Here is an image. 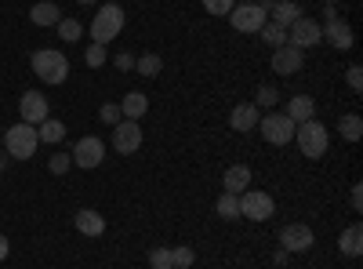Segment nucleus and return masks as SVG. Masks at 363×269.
Returning a JSON list of instances; mask_svg holds the SVG:
<instances>
[{
  "mask_svg": "<svg viewBox=\"0 0 363 269\" xmlns=\"http://www.w3.org/2000/svg\"><path fill=\"white\" fill-rule=\"evenodd\" d=\"M33 73L44 80V84H51V87H58V84H66V77H69V58L62 55V51H55V48H40V51H33Z\"/></svg>",
  "mask_w": 363,
  "mask_h": 269,
  "instance_id": "nucleus-1",
  "label": "nucleus"
},
{
  "mask_svg": "<svg viewBox=\"0 0 363 269\" xmlns=\"http://www.w3.org/2000/svg\"><path fill=\"white\" fill-rule=\"evenodd\" d=\"M37 146H40V138H37V128L33 124H11L8 131H4V153L11 157V160H29L37 153Z\"/></svg>",
  "mask_w": 363,
  "mask_h": 269,
  "instance_id": "nucleus-2",
  "label": "nucleus"
},
{
  "mask_svg": "<svg viewBox=\"0 0 363 269\" xmlns=\"http://www.w3.org/2000/svg\"><path fill=\"white\" fill-rule=\"evenodd\" d=\"M124 8L120 4H102L95 11V18H91V37H95V44H109L120 37V29H124Z\"/></svg>",
  "mask_w": 363,
  "mask_h": 269,
  "instance_id": "nucleus-3",
  "label": "nucleus"
},
{
  "mask_svg": "<svg viewBox=\"0 0 363 269\" xmlns=\"http://www.w3.org/2000/svg\"><path fill=\"white\" fill-rule=\"evenodd\" d=\"M294 142H298V149H301V157H309V160H320L323 153H327V142H330V135H327V128L316 121H306V124H298L294 128Z\"/></svg>",
  "mask_w": 363,
  "mask_h": 269,
  "instance_id": "nucleus-4",
  "label": "nucleus"
},
{
  "mask_svg": "<svg viewBox=\"0 0 363 269\" xmlns=\"http://www.w3.org/2000/svg\"><path fill=\"white\" fill-rule=\"evenodd\" d=\"M294 121L287 113H265L262 121H258V131H262V138L269 142V146H287V142H294Z\"/></svg>",
  "mask_w": 363,
  "mask_h": 269,
  "instance_id": "nucleus-5",
  "label": "nucleus"
},
{
  "mask_svg": "<svg viewBox=\"0 0 363 269\" xmlns=\"http://www.w3.org/2000/svg\"><path fill=\"white\" fill-rule=\"evenodd\" d=\"M272 212H277V200L262 190H244L240 193V219H251V222H269Z\"/></svg>",
  "mask_w": 363,
  "mask_h": 269,
  "instance_id": "nucleus-6",
  "label": "nucleus"
},
{
  "mask_svg": "<svg viewBox=\"0 0 363 269\" xmlns=\"http://www.w3.org/2000/svg\"><path fill=\"white\" fill-rule=\"evenodd\" d=\"M229 22H233L236 33H258V29L269 22V15H265L262 4H255V0H244V4H236V8L229 11Z\"/></svg>",
  "mask_w": 363,
  "mask_h": 269,
  "instance_id": "nucleus-7",
  "label": "nucleus"
},
{
  "mask_svg": "<svg viewBox=\"0 0 363 269\" xmlns=\"http://www.w3.org/2000/svg\"><path fill=\"white\" fill-rule=\"evenodd\" d=\"M320 40H323V29H320V22H316V18H298V22H291V26H287V44H291V48H298V51L316 48Z\"/></svg>",
  "mask_w": 363,
  "mask_h": 269,
  "instance_id": "nucleus-8",
  "label": "nucleus"
},
{
  "mask_svg": "<svg viewBox=\"0 0 363 269\" xmlns=\"http://www.w3.org/2000/svg\"><path fill=\"white\" fill-rule=\"evenodd\" d=\"M142 124L138 121H120L116 128H113V149L116 153H124V157H131V153H138L142 149Z\"/></svg>",
  "mask_w": 363,
  "mask_h": 269,
  "instance_id": "nucleus-9",
  "label": "nucleus"
},
{
  "mask_svg": "<svg viewBox=\"0 0 363 269\" xmlns=\"http://www.w3.org/2000/svg\"><path fill=\"white\" fill-rule=\"evenodd\" d=\"M73 164H80L84 171H91V168H99L102 160H106V142L102 138H95V135H87V138H80L77 146H73Z\"/></svg>",
  "mask_w": 363,
  "mask_h": 269,
  "instance_id": "nucleus-10",
  "label": "nucleus"
},
{
  "mask_svg": "<svg viewBox=\"0 0 363 269\" xmlns=\"http://www.w3.org/2000/svg\"><path fill=\"white\" fill-rule=\"evenodd\" d=\"M316 244V233L306 226V222H291L280 229V248L284 251H309Z\"/></svg>",
  "mask_w": 363,
  "mask_h": 269,
  "instance_id": "nucleus-11",
  "label": "nucleus"
},
{
  "mask_svg": "<svg viewBox=\"0 0 363 269\" xmlns=\"http://www.w3.org/2000/svg\"><path fill=\"white\" fill-rule=\"evenodd\" d=\"M18 113H22V124H44L48 121V99L40 95V92H22V99H18Z\"/></svg>",
  "mask_w": 363,
  "mask_h": 269,
  "instance_id": "nucleus-12",
  "label": "nucleus"
},
{
  "mask_svg": "<svg viewBox=\"0 0 363 269\" xmlns=\"http://www.w3.org/2000/svg\"><path fill=\"white\" fill-rule=\"evenodd\" d=\"M320 29H323V40H327L330 48H338V51H352L356 33H352V26H349V22H342V18H327Z\"/></svg>",
  "mask_w": 363,
  "mask_h": 269,
  "instance_id": "nucleus-13",
  "label": "nucleus"
},
{
  "mask_svg": "<svg viewBox=\"0 0 363 269\" xmlns=\"http://www.w3.org/2000/svg\"><path fill=\"white\" fill-rule=\"evenodd\" d=\"M301 66H306V51H298V48H291V44H284V48L272 51V73H277V77H291V73H298Z\"/></svg>",
  "mask_w": 363,
  "mask_h": 269,
  "instance_id": "nucleus-14",
  "label": "nucleus"
},
{
  "mask_svg": "<svg viewBox=\"0 0 363 269\" xmlns=\"http://www.w3.org/2000/svg\"><path fill=\"white\" fill-rule=\"evenodd\" d=\"M258 121H262V109H258L255 102H240V106H233V113H229V128H233V131H255Z\"/></svg>",
  "mask_w": 363,
  "mask_h": 269,
  "instance_id": "nucleus-15",
  "label": "nucleus"
},
{
  "mask_svg": "<svg viewBox=\"0 0 363 269\" xmlns=\"http://www.w3.org/2000/svg\"><path fill=\"white\" fill-rule=\"evenodd\" d=\"M284 113L291 116L294 124H306V121H313V116H316V99L313 95H294Z\"/></svg>",
  "mask_w": 363,
  "mask_h": 269,
  "instance_id": "nucleus-16",
  "label": "nucleus"
},
{
  "mask_svg": "<svg viewBox=\"0 0 363 269\" xmlns=\"http://www.w3.org/2000/svg\"><path fill=\"white\" fill-rule=\"evenodd\" d=\"M73 222H77V229H80L84 236H102V233H106V219L95 212V207H80Z\"/></svg>",
  "mask_w": 363,
  "mask_h": 269,
  "instance_id": "nucleus-17",
  "label": "nucleus"
},
{
  "mask_svg": "<svg viewBox=\"0 0 363 269\" xmlns=\"http://www.w3.org/2000/svg\"><path fill=\"white\" fill-rule=\"evenodd\" d=\"M338 251L349 255V258H359V255H363V226H359V222H352L349 229H342V236H338Z\"/></svg>",
  "mask_w": 363,
  "mask_h": 269,
  "instance_id": "nucleus-18",
  "label": "nucleus"
},
{
  "mask_svg": "<svg viewBox=\"0 0 363 269\" xmlns=\"http://www.w3.org/2000/svg\"><path fill=\"white\" fill-rule=\"evenodd\" d=\"M222 186H225V193H244V190H251V168H247V164H233V168H225Z\"/></svg>",
  "mask_w": 363,
  "mask_h": 269,
  "instance_id": "nucleus-19",
  "label": "nucleus"
},
{
  "mask_svg": "<svg viewBox=\"0 0 363 269\" xmlns=\"http://www.w3.org/2000/svg\"><path fill=\"white\" fill-rule=\"evenodd\" d=\"M265 15H272V22H280V26H291L301 18V8L294 4V0H272V4L265 8Z\"/></svg>",
  "mask_w": 363,
  "mask_h": 269,
  "instance_id": "nucleus-20",
  "label": "nucleus"
},
{
  "mask_svg": "<svg viewBox=\"0 0 363 269\" xmlns=\"http://www.w3.org/2000/svg\"><path fill=\"white\" fill-rule=\"evenodd\" d=\"M145 109H149V99H145L142 92H128L124 102H120V113H124V121H142Z\"/></svg>",
  "mask_w": 363,
  "mask_h": 269,
  "instance_id": "nucleus-21",
  "label": "nucleus"
},
{
  "mask_svg": "<svg viewBox=\"0 0 363 269\" xmlns=\"http://www.w3.org/2000/svg\"><path fill=\"white\" fill-rule=\"evenodd\" d=\"M37 138L48 142V146H58V142L66 138V124H62V121H55V116H48L44 124H37Z\"/></svg>",
  "mask_w": 363,
  "mask_h": 269,
  "instance_id": "nucleus-22",
  "label": "nucleus"
},
{
  "mask_svg": "<svg viewBox=\"0 0 363 269\" xmlns=\"http://www.w3.org/2000/svg\"><path fill=\"white\" fill-rule=\"evenodd\" d=\"M29 18H33L37 26H58V18H62V11H58V4H51V0H40V4H33V11H29Z\"/></svg>",
  "mask_w": 363,
  "mask_h": 269,
  "instance_id": "nucleus-23",
  "label": "nucleus"
},
{
  "mask_svg": "<svg viewBox=\"0 0 363 269\" xmlns=\"http://www.w3.org/2000/svg\"><path fill=\"white\" fill-rule=\"evenodd\" d=\"M338 131H342L345 142H359V138H363V121H359V113H345V116H338Z\"/></svg>",
  "mask_w": 363,
  "mask_h": 269,
  "instance_id": "nucleus-24",
  "label": "nucleus"
},
{
  "mask_svg": "<svg viewBox=\"0 0 363 269\" xmlns=\"http://www.w3.org/2000/svg\"><path fill=\"white\" fill-rule=\"evenodd\" d=\"M258 33H262V40L269 44V48H284L287 44V26H280V22H265L262 29H258Z\"/></svg>",
  "mask_w": 363,
  "mask_h": 269,
  "instance_id": "nucleus-25",
  "label": "nucleus"
},
{
  "mask_svg": "<svg viewBox=\"0 0 363 269\" xmlns=\"http://www.w3.org/2000/svg\"><path fill=\"white\" fill-rule=\"evenodd\" d=\"M135 70H138V77H160V70H164V58L160 55H138L135 58Z\"/></svg>",
  "mask_w": 363,
  "mask_h": 269,
  "instance_id": "nucleus-26",
  "label": "nucleus"
},
{
  "mask_svg": "<svg viewBox=\"0 0 363 269\" xmlns=\"http://www.w3.org/2000/svg\"><path fill=\"white\" fill-rule=\"evenodd\" d=\"M215 212H218V219H240V193H222Z\"/></svg>",
  "mask_w": 363,
  "mask_h": 269,
  "instance_id": "nucleus-27",
  "label": "nucleus"
},
{
  "mask_svg": "<svg viewBox=\"0 0 363 269\" xmlns=\"http://www.w3.org/2000/svg\"><path fill=\"white\" fill-rule=\"evenodd\" d=\"M58 37H62L66 44H77V40L84 37V26H80V18H58Z\"/></svg>",
  "mask_w": 363,
  "mask_h": 269,
  "instance_id": "nucleus-28",
  "label": "nucleus"
},
{
  "mask_svg": "<svg viewBox=\"0 0 363 269\" xmlns=\"http://www.w3.org/2000/svg\"><path fill=\"white\" fill-rule=\"evenodd\" d=\"M193 258H196V251L193 248H171V269H189L193 265Z\"/></svg>",
  "mask_w": 363,
  "mask_h": 269,
  "instance_id": "nucleus-29",
  "label": "nucleus"
},
{
  "mask_svg": "<svg viewBox=\"0 0 363 269\" xmlns=\"http://www.w3.org/2000/svg\"><path fill=\"white\" fill-rule=\"evenodd\" d=\"M277 102H280V92H277L272 84H262V87H258V95H255V106L265 109V106H277Z\"/></svg>",
  "mask_w": 363,
  "mask_h": 269,
  "instance_id": "nucleus-30",
  "label": "nucleus"
},
{
  "mask_svg": "<svg viewBox=\"0 0 363 269\" xmlns=\"http://www.w3.org/2000/svg\"><path fill=\"white\" fill-rule=\"evenodd\" d=\"M200 4H203V11H207V15H218V18H225V15L236 8V0H200Z\"/></svg>",
  "mask_w": 363,
  "mask_h": 269,
  "instance_id": "nucleus-31",
  "label": "nucleus"
},
{
  "mask_svg": "<svg viewBox=\"0 0 363 269\" xmlns=\"http://www.w3.org/2000/svg\"><path fill=\"white\" fill-rule=\"evenodd\" d=\"M99 116H102V124H113V128L124 121V113H120V102H102Z\"/></svg>",
  "mask_w": 363,
  "mask_h": 269,
  "instance_id": "nucleus-32",
  "label": "nucleus"
},
{
  "mask_svg": "<svg viewBox=\"0 0 363 269\" xmlns=\"http://www.w3.org/2000/svg\"><path fill=\"white\" fill-rule=\"evenodd\" d=\"M149 265L153 269H171V248H153L149 251Z\"/></svg>",
  "mask_w": 363,
  "mask_h": 269,
  "instance_id": "nucleus-33",
  "label": "nucleus"
},
{
  "mask_svg": "<svg viewBox=\"0 0 363 269\" xmlns=\"http://www.w3.org/2000/svg\"><path fill=\"white\" fill-rule=\"evenodd\" d=\"M84 62H87L91 70H99V66L106 62V44H91L87 55H84Z\"/></svg>",
  "mask_w": 363,
  "mask_h": 269,
  "instance_id": "nucleus-34",
  "label": "nucleus"
},
{
  "mask_svg": "<svg viewBox=\"0 0 363 269\" xmlns=\"http://www.w3.org/2000/svg\"><path fill=\"white\" fill-rule=\"evenodd\" d=\"M48 168H51V175H66V171L73 168V157H69V153H55V157L48 160Z\"/></svg>",
  "mask_w": 363,
  "mask_h": 269,
  "instance_id": "nucleus-35",
  "label": "nucleus"
},
{
  "mask_svg": "<svg viewBox=\"0 0 363 269\" xmlns=\"http://www.w3.org/2000/svg\"><path fill=\"white\" fill-rule=\"evenodd\" d=\"M345 80H349L352 92H363V70H359V66H349V70H345Z\"/></svg>",
  "mask_w": 363,
  "mask_h": 269,
  "instance_id": "nucleus-36",
  "label": "nucleus"
},
{
  "mask_svg": "<svg viewBox=\"0 0 363 269\" xmlns=\"http://www.w3.org/2000/svg\"><path fill=\"white\" fill-rule=\"evenodd\" d=\"M116 70H135V55H116Z\"/></svg>",
  "mask_w": 363,
  "mask_h": 269,
  "instance_id": "nucleus-37",
  "label": "nucleus"
},
{
  "mask_svg": "<svg viewBox=\"0 0 363 269\" xmlns=\"http://www.w3.org/2000/svg\"><path fill=\"white\" fill-rule=\"evenodd\" d=\"M349 200H352V207H356V212H363V186H359V182L352 186V197H349Z\"/></svg>",
  "mask_w": 363,
  "mask_h": 269,
  "instance_id": "nucleus-38",
  "label": "nucleus"
},
{
  "mask_svg": "<svg viewBox=\"0 0 363 269\" xmlns=\"http://www.w3.org/2000/svg\"><path fill=\"white\" fill-rule=\"evenodd\" d=\"M8 251H11V244H8V236H4V233H0V262H4V258H8Z\"/></svg>",
  "mask_w": 363,
  "mask_h": 269,
  "instance_id": "nucleus-39",
  "label": "nucleus"
},
{
  "mask_svg": "<svg viewBox=\"0 0 363 269\" xmlns=\"http://www.w3.org/2000/svg\"><path fill=\"white\" fill-rule=\"evenodd\" d=\"M0 168H8V153H0Z\"/></svg>",
  "mask_w": 363,
  "mask_h": 269,
  "instance_id": "nucleus-40",
  "label": "nucleus"
},
{
  "mask_svg": "<svg viewBox=\"0 0 363 269\" xmlns=\"http://www.w3.org/2000/svg\"><path fill=\"white\" fill-rule=\"evenodd\" d=\"M77 4H84V8H87V4H95V0H77Z\"/></svg>",
  "mask_w": 363,
  "mask_h": 269,
  "instance_id": "nucleus-41",
  "label": "nucleus"
},
{
  "mask_svg": "<svg viewBox=\"0 0 363 269\" xmlns=\"http://www.w3.org/2000/svg\"><path fill=\"white\" fill-rule=\"evenodd\" d=\"M323 4H330V8H335V4H338V0H323Z\"/></svg>",
  "mask_w": 363,
  "mask_h": 269,
  "instance_id": "nucleus-42",
  "label": "nucleus"
},
{
  "mask_svg": "<svg viewBox=\"0 0 363 269\" xmlns=\"http://www.w3.org/2000/svg\"><path fill=\"white\" fill-rule=\"evenodd\" d=\"M106 4H116V0H106Z\"/></svg>",
  "mask_w": 363,
  "mask_h": 269,
  "instance_id": "nucleus-43",
  "label": "nucleus"
}]
</instances>
